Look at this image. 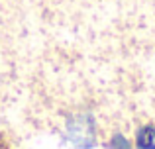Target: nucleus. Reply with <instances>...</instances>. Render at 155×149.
<instances>
[{
	"label": "nucleus",
	"mask_w": 155,
	"mask_h": 149,
	"mask_svg": "<svg viewBox=\"0 0 155 149\" xmlns=\"http://www.w3.org/2000/svg\"><path fill=\"white\" fill-rule=\"evenodd\" d=\"M92 120L91 118H75L69 122L67 128H73L75 131H67V138L73 141L77 149H91L94 143V131H92Z\"/></svg>",
	"instance_id": "obj_1"
},
{
	"label": "nucleus",
	"mask_w": 155,
	"mask_h": 149,
	"mask_svg": "<svg viewBox=\"0 0 155 149\" xmlns=\"http://www.w3.org/2000/svg\"><path fill=\"white\" fill-rule=\"evenodd\" d=\"M136 147L155 149V128L153 126H143L136 131Z\"/></svg>",
	"instance_id": "obj_2"
},
{
	"label": "nucleus",
	"mask_w": 155,
	"mask_h": 149,
	"mask_svg": "<svg viewBox=\"0 0 155 149\" xmlns=\"http://www.w3.org/2000/svg\"><path fill=\"white\" fill-rule=\"evenodd\" d=\"M108 145H110V149H134V147H130L128 139H126L122 134H114Z\"/></svg>",
	"instance_id": "obj_3"
}]
</instances>
